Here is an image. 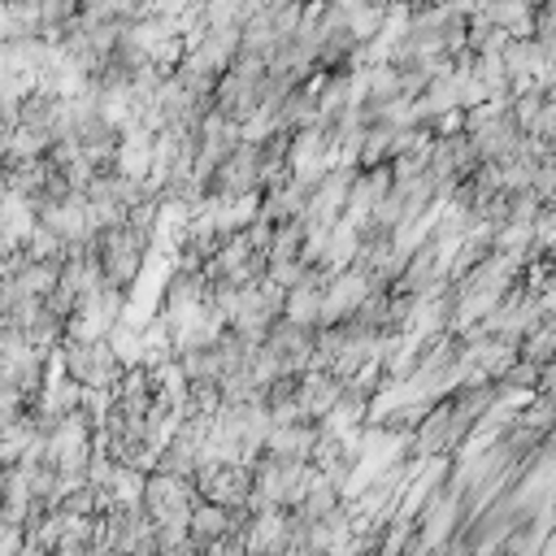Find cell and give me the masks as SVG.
Wrapping results in <instances>:
<instances>
[{
  "mask_svg": "<svg viewBox=\"0 0 556 556\" xmlns=\"http://www.w3.org/2000/svg\"><path fill=\"white\" fill-rule=\"evenodd\" d=\"M235 526H239V513H230V508L204 500V504H195V513H191V543L204 547V552H213L217 543H226V539L235 534Z\"/></svg>",
  "mask_w": 556,
  "mask_h": 556,
  "instance_id": "cell-2",
  "label": "cell"
},
{
  "mask_svg": "<svg viewBox=\"0 0 556 556\" xmlns=\"http://www.w3.org/2000/svg\"><path fill=\"white\" fill-rule=\"evenodd\" d=\"M339 400H343V382H339L334 374H317V369H308V374L300 378L295 404H300V413H304L308 421H326V417L334 413Z\"/></svg>",
  "mask_w": 556,
  "mask_h": 556,
  "instance_id": "cell-1",
  "label": "cell"
}]
</instances>
